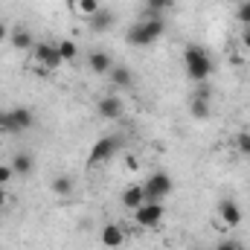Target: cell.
Here are the masks:
<instances>
[{
  "instance_id": "obj_9",
  "label": "cell",
  "mask_w": 250,
  "mask_h": 250,
  "mask_svg": "<svg viewBox=\"0 0 250 250\" xmlns=\"http://www.w3.org/2000/svg\"><path fill=\"white\" fill-rule=\"evenodd\" d=\"M96 114L102 117V120H123L125 114V105L120 96H102L99 102H96Z\"/></svg>"
},
{
  "instance_id": "obj_7",
  "label": "cell",
  "mask_w": 250,
  "mask_h": 250,
  "mask_svg": "<svg viewBox=\"0 0 250 250\" xmlns=\"http://www.w3.org/2000/svg\"><path fill=\"white\" fill-rule=\"evenodd\" d=\"M99 242H102V248L117 250V248H123L125 242H128V233H125V227H123V224L111 221V224H105V227L99 230Z\"/></svg>"
},
{
  "instance_id": "obj_11",
  "label": "cell",
  "mask_w": 250,
  "mask_h": 250,
  "mask_svg": "<svg viewBox=\"0 0 250 250\" xmlns=\"http://www.w3.org/2000/svg\"><path fill=\"white\" fill-rule=\"evenodd\" d=\"M87 21H90V29H93V32H111L114 23H117V15H114V9H108V6H99V12H96L93 18H87Z\"/></svg>"
},
{
  "instance_id": "obj_32",
  "label": "cell",
  "mask_w": 250,
  "mask_h": 250,
  "mask_svg": "<svg viewBox=\"0 0 250 250\" xmlns=\"http://www.w3.org/2000/svg\"><path fill=\"white\" fill-rule=\"evenodd\" d=\"M0 212H3V209H0Z\"/></svg>"
},
{
  "instance_id": "obj_2",
  "label": "cell",
  "mask_w": 250,
  "mask_h": 250,
  "mask_svg": "<svg viewBox=\"0 0 250 250\" xmlns=\"http://www.w3.org/2000/svg\"><path fill=\"white\" fill-rule=\"evenodd\" d=\"M184 67H187V76L195 82V84H201V82H207L209 76H212V56L204 50V47H198V44H189L187 50H184Z\"/></svg>"
},
{
  "instance_id": "obj_13",
  "label": "cell",
  "mask_w": 250,
  "mask_h": 250,
  "mask_svg": "<svg viewBox=\"0 0 250 250\" xmlns=\"http://www.w3.org/2000/svg\"><path fill=\"white\" fill-rule=\"evenodd\" d=\"M12 172H15V178H29L32 172H35V157L29 154V151H18L15 157H12Z\"/></svg>"
},
{
  "instance_id": "obj_29",
  "label": "cell",
  "mask_w": 250,
  "mask_h": 250,
  "mask_svg": "<svg viewBox=\"0 0 250 250\" xmlns=\"http://www.w3.org/2000/svg\"><path fill=\"white\" fill-rule=\"evenodd\" d=\"M0 41H9V26L6 23H0Z\"/></svg>"
},
{
  "instance_id": "obj_27",
  "label": "cell",
  "mask_w": 250,
  "mask_h": 250,
  "mask_svg": "<svg viewBox=\"0 0 250 250\" xmlns=\"http://www.w3.org/2000/svg\"><path fill=\"white\" fill-rule=\"evenodd\" d=\"M242 47L250 50V26H245V32H242Z\"/></svg>"
},
{
  "instance_id": "obj_15",
  "label": "cell",
  "mask_w": 250,
  "mask_h": 250,
  "mask_svg": "<svg viewBox=\"0 0 250 250\" xmlns=\"http://www.w3.org/2000/svg\"><path fill=\"white\" fill-rule=\"evenodd\" d=\"M120 204H123L125 209H137L140 204H146V195H143V184H134V187L123 189V195H120Z\"/></svg>"
},
{
  "instance_id": "obj_14",
  "label": "cell",
  "mask_w": 250,
  "mask_h": 250,
  "mask_svg": "<svg viewBox=\"0 0 250 250\" xmlns=\"http://www.w3.org/2000/svg\"><path fill=\"white\" fill-rule=\"evenodd\" d=\"M50 192H53L56 198H70V195L76 192V181H73V175H56V178L50 181Z\"/></svg>"
},
{
  "instance_id": "obj_20",
  "label": "cell",
  "mask_w": 250,
  "mask_h": 250,
  "mask_svg": "<svg viewBox=\"0 0 250 250\" xmlns=\"http://www.w3.org/2000/svg\"><path fill=\"white\" fill-rule=\"evenodd\" d=\"M56 50H59V56H62L64 64L79 59V44H76L73 38H62V41H56Z\"/></svg>"
},
{
  "instance_id": "obj_24",
  "label": "cell",
  "mask_w": 250,
  "mask_h": 250,
  "mask_svg": "<svg viewBox=\"0 0 250 250\" xmlns=\"http://www.w3.org/2000/svg\"><path fill=\"white\" fill-rule=\"evenodd\" d=\"M236 148H239L245 157H250V131H242V134L236 137Z\"/></svg>"
},
{
  "instance_id": "obj_1",
  "label": "cell",
  "mask_w": 250,
  "mask_h": 250,
  "mask_svg": "<svg viewBox=\"0 0 250 250\" xmlns=\"http://www.w3.org/2000/svg\"><path fill=\"white\" fill-rule=\"evenodd\" d=\"M163 32H166V21H163V18H140V21L125 32V41H128L131 47H151Z\"/></svg>"
},
{
  "instance_id": "obj_10",
  "label": "cell",
  "mask_w": 250,
  "mask_h": 250,
  "mask_svg": "<svg viewBox=\"0 0 250 250\" xmlns=\"http://www.w3.org/2000/svg\"><path fill=\"white\" fill-rule=\"evenodd\" d=\"M87 67H90L96 76H105V79H108V73L114 70V56L105 53V50H90V53H87Z\"/></svg>"
},
{
  "instance_id": "obj_8",
  "label": "cell",
  "mask_w": 250,
  "mask_h": 250,
  "mask_svg": "<svg viewBox=\"0 0 250 250\" xmlns=\"http://www.w3.org/2000/svg\"><path fill=\"white\" fill-rule=\"evenodd\" d=\"M218 218H221L227 227H239L242 218H245L242 204H239L236 198H221V201H218Z\"/></svg>"
},
{
  "instance_id": "obj_12",
  "label": "cell",
  "mask_w": 250,
  "mask_h": 250,
  "mask_svg": "<svg viewBox=\"0 0 250 250\" xmlns=\"http://www.w3.org/2000/svg\"><path fill=\"white\" fill-rule=\"evenodd\" d=\"M9 44H12L18 53H29L32 44H35V38H32V32H29L26 26H12V29H9Z\"/></svg>"
},
{
  "instance_id": "obj_6",
  "label": "cell",
  "mask_w": 250,
  "mask_h": 250,
  "mask_svg": "<svg viewBox=\"0 0 250 250\" xmlns=\"http://www.w3.org/2000/svg\"><path fill=\"white\" fill-rule=\"evenodd\" d=\"M32 62H38L41 67H47V70H59L62 67V56H59V50H56V44H50V41H35L32 44Z\"/></svg>"
},
{
  "instance_id": "obj_5",
  "label": "cell",
  "mask_w": 250,
  "mask_h": 250,
  "mask_svg": "<svg viewBox=\"0 0 250 250\" xmlns=\"http://www.w3.org/2000/svg\"><path fill=\"white\" fill-rule=\"evenodd\" d=\"M163 215H166V207H163L160 201H146V204H140V207L134 209L137 227H160Z\"/></svg>"
},
{
  "instance_id": "obj_19",
  "label": "cell",
  "mask_w": 250,
  "mask_h": 250,
  "mask_svg": "<svg viewBox=\"0 0 250 250\" xmlns=\"http://www.w3.org/2000/svg\"><path fill=\"white\" fill-rule=\"evenodd\" d=\"M175 9V0H146L143 18H163V12Z\"/></svg>"
},
{
  "instance_id": "obj_31",
  "label": "cell",
  "mask_w": 250,
  "mask_h": 250,
  "mask_svg": "<svg viewBox=\"0 0 250 250\" xmlns=\"http://www.w3.org/2000/svg\"><path fill=\"white\" fill-rule=\"evenodd\" d=\"M189 250H204V248H189Z\"/></svg>"
},
{
  "instance_id": "obj_28",
  "label": "cell",
  "mask_w": 250,
  "mask_h": 250,
  "mask_svg": "<svg viewBox=\"0 0 250 250\" xmlns=\"http://www.w3.org/2000/svg\"><path fill=\"white\" fill-rule=\"evenodd\" d=\"M9 204V192H6V187H0V209Z\"/></svg>"
},
{
  "instance_id": "obj_17",
  "label": "cell",
  "mask_w": 250,
  "mask_h": 250,
  "mask_svg": "<svg viewBox=\"0 0 250 250\" xmlns=\"http://www.w3.org/2000/svg\"><path fill=\"white\" fill-rule=\"evenodd\" d=\"M189 114H192L195 120H207V117L212 114V108H209V99H207V96H198V93H195V96L189 99Z\"/></svg>"
},
{
  "instance_id": "obj_30",
  "label": "cell",
  "mask_w": 250,
  "mask_h": 250,
  "mask_svg": "<svg viewBox=\"0 0 250 250\" xmlns=\"http://www.w3.org/2000/svg\"><path fill=\"white\" fill-rule=\"evenodd\" d=\"M227 3H233V6H239V3H242V0H227Z\"/></svg>"
},
{
  "instance_id": "obj_25",
  "label": "cell",
  "mask_w": 250,
  "mask_h": 250,
  "mask_svg": "<svg viewBox=\"0 0 250 250\" xmlns=\"http://www.w3.org/2000/svg\"><path fill=\"white\" fill-rule=\"evenodd\" d=\"M15 181V172H12V166L9 163H0V187H9Z\"/></svg>"
},
{
  "instance_id": "obj_21",
  "label": "cell",
  "mask_w": 250,
  "mask_h": 250,
  "mask_svg": "<svg viewBox=\"0 0 250 250\" xmlns=\"http://www.w3.org/2000/svg\"><path fill=\"white\" fill-rule=\"evenodd\" d=\"M0 131L3 134H21V128L15 123V117H12V108L9 111H0Z\"/></svg>"
},
{
  "instance_id": "obj_22",
  "label": "cell",
  "mask_w": 250,
  "mask_h": 250,
  "mask_svg": "<svg viewBox=\"0 0 250 250\" xmlns=\"http://www.w3.org/2000/svg\"><path fill=\"white\" fill-rule=\"evenodd\" d=\"M99 6H102L99 0H79V3H76V9H79L84 18H93V15L99 12Z\"/></svg>"
},
{
  "instance_id": "obj_3",
  "label": "cell",
  "mask_w": 250,
  "mask_h": 250,
  "mask_svg": "<svg viewBox=\"0 0 250 250\" xmlns=\"http://www.w3.org/2000/svg\"><path fill=\"white\" fill-rule=\"evenodd\" d=\"M120 148H123V137H117V134H105V137H99V140L90 146L87 166L93 169V166H99V163H108Z\"/></svg>"
},
{
  "instance_id": "obj_23",
  "label": "cell",
  "mask_w": 250,
  "mask_h": 250,
  "mask_svg": "<svg viewBox=\"0 0 250 250\" xmlns=\"http://www.w3.org/2000/svg\"><path fill=\"white\" fill-rule=\"evenodd\" d=\"M236 21H239L242 26H250V0H242V3H239V9H236Z\"/></svg>"
},
{
  "instance_id": "obj_26",
  "label": "cell",
  "mask_w": 250,
  "mask_h": 250,
  "mask_svg": "<svg viewBox=\"0 0 250 250\" xmlns=\"http://www.w3.org/2000/svg\"><path fill=\"white\" fill-rule=\"evenodd\" d=\"M215 250H245V248H242L236 239H221V242L215 245Z\"/></svg>"
},
{
  "instance_id": "obj_4",
  "label": "cell",
  "mask_w": 250,
  "mask_h": 250,
  "mask_svg": "<svg viewBox=\"0 0 250 250\" xmlns=\"http://www.w3.org/2000/svg\"><path fill=\"white\" fill-rule=\"evenodd\" d=\"M172 189H175V181H172L169 172H154L143 184V195H146V201H160L163 204V198H169Z\"/></svg>"
},
{
  "instance_id": "obj_16",
  "label": "cell",
  "mask_w": 250,
  "mask_h": 250,
  "mask_svg": "<svg viewBox=\"0 0 250 250\" xmlns=\"http://www.w3.org/2000/svg\"><path fill=\"white\" fill-rule=\"evenodd\" d=\"M108 79H111L117 87H134V73H131V67H125V64H114V70L108 73Z\"/></svg>"
},
{
  "instance_id": "obj_18",
  "label": "cell",
  "mask_w": 250,
  "mask_h": 250,
  "mask_svg": "<svg viewBox=\"0 0 250 250\" xmlns=\"http://www.w3.org/2000/svg\"><path fill=\"white\" fill-rule=\"evenodd\" d=\"M12 117H15L18 128H21V134H23V131H29V128L35 125V114H32L29 108H23V105H15V108H12Z\"/></svg>"
}]
</instances>
